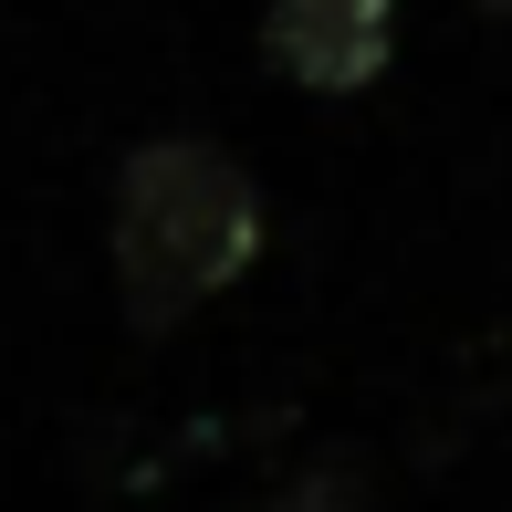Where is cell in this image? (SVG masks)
I'll use <instances>...</instances> for the list:
<instances>
[{
  "label": "cell",
  "instance_id": "cell-2",
  "mask_svg": "<svg viewBox=\"0 0 512 512\" xmlns=\"http://www.w3.org/2000/svg\"><path fill=\"white\" fill-rule=\"evenodd\" d=\"M387 32H398V0H272V11H262L272 74L314 84V95H356V84H377Z\"/></svg>",
  "mask_w": 512,
  "mask_h": 512
},
{
  "label": "cell",
  "instance_id": "cell-3",
  "mask_svg": "<svg viewBox=\"0 0 512 512\" xmlns=\"http://www.w3.org/2000/svg\"><path fill=\"white\" fill-rule=\"evenodd\" d=\"M481 11H512V0H481Z\"/></svg>",
  "mask_w": 512,
  "mask_h": 512
},
{
  "label": "cell",
  "instance_id": "cell-1",
  "mask_svg": "<svg viewBox=\"0 0 512 512\" xmlns=\"http://www.w3.org/2000/svg\"><path fill=\"white\" fill-rule=\"evenodd\" d=\"M262 251V189L209 136H147L115 168V283L136 324H178Z\"/></svg>",
  "mask_w": 512,
  "mask_h": 512
}]
</instances>
